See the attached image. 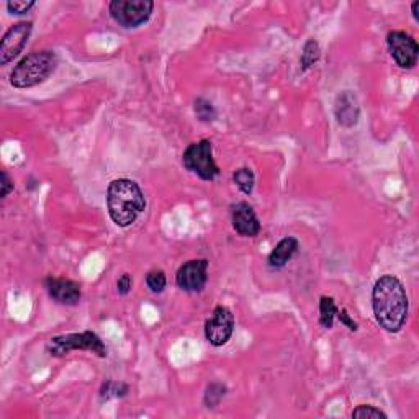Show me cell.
<instances>
[{"mask_svg": "<svg viewBox=\"0 0 419 419\" xmlns=\"http://www.w3.org/2000/svg\"><path fill=\"white\" fill-rule=\"evenodd\" d=\"M225 395H226L225 385H221V383H211V385H208V388H206L204 401L208 408H215L220 405V401L223 400Z\"/></svg>", "mask_w": 419, "mask_h": 419, "instance_id": "cell-18", "label": "cell"}, {"mask_svg": "<svg viewBox=\"0 0 419 419\" xmlns=\"http://www.w3.org/2000/svg\"><path fill=\"white\" fill-rule=\"evenodd\" d=\"M372 308L377 323L387 333H398L405 326L408 318L406 290L393 275H383L373 285Z\"/></svg>", "mask_w": 419, "mask_h": 419, "instance_id": "cell-1", "label": "cell"}, {"mask_svg": "<svg viewBox=\"0 0 419 419\" xmlns=\"http://www.w3.org/2000/svg\"><path fill=\"white\" fill-rule=\"evenodd\" d=\"M318 59H319V44L314 41V39H308V41L305 43V46H303L302 59H300L303 71H307V69L313 67L314 64L318 62Z\"/></svg>", "mask_w": 419, "mask_h": 419, "instance_id": "cell-17", "label": "cell"}, {"mask_svg": "<svg viewBox=\"0 0 419 419\" xmlns=\"http://www.w3.org/2000/svg\"><path fill=\"white\" fill-rule=\"evenodd\" d=\"M195 113L201 121H211V120H215V117H216L213 105H211L210 102L204 100V98H197L195 100Z\"/></svg>", "mask_w": 419, "mask_h": 419, "instance_id": "cell-21", "label": "cell"}, {"mask_svg": "<svg viewBox=\"0 0 419 419\" xmlns=\"http://www.w3.org/2000/svg\"><path fill=\"white\" fill-rule=\"evenodd\" d=\"M206 279H208V260L194 259L185 262L177 270L175 282L184 292L195 293L204 290Z\"/></svg>", "mask_w": 419, "mask_h": 419, "instance_id": "cell-10", "label": "cell"}, {"mask_svg": "<svg viewBox=\"0 0 419 419\" xmlns=\"http://www.w3.org/2000/svg\"><path fill=\"white\" fill-rule=\"evenodd\" d=\"M32 29L33 25L29 22H20L5 32L2 44H0V64L2 66L13 61L23 51L25 44H27L29 34H32Z\"/></svg>", "mask_w": 419, "mask_h": 419, "instance_id": "cell-9", "label": "cell"}, {"mask_svg": "<svg viewBox=\"0 0 419 419\" xmlns=\"http://www.w3.org/2000/svg\"><path fill=\"white\" fill-rule=\"evenodd\" d=\"M336 317L339 318V321H341V324H344V326H346L349 331H357V323L354 321V319L351 318V314L347 313V310H338V314Z\"/></svg>", "mask_w": 419, "mask_h": 419, "instance_id": "cell-24", "label": "cell"}, {"mask_svg": "<svg viewBox=\"0 0 419 419\" xmlns=\"http://www.w3.org/2000/svg\"><path fill=\"white\" fill-rule=\"evenodd\" d=\"M33 7H34L33 0H13V2L10 0V2H7V10L12 15L28 13Z\"/></svg>", "mask_w": 419, "mask_h": 419, "instance_id": "cell-23", "label": "cell"}, {"mask_svg": "<svg viewBox=\"0 0 419 419\" xmlns=\"http://www.w3.org/2000/svg\"><path fill=\"white\" fill-rule=\"evenodd\" d=\"M71 351H88L97 354L98 357L107 356V347L102 339L92 331L62 334V336L53 338L48 342V352L53 357L67 356Z\"/></svg>", "mask_w": 419, "mask_h": 419, "instance_id": "cell-4", "label": "cell"}, {"mask_svg": "<svg viewBox=\"0 0 419 419\" xmlns=\"http://www.w3.org/2000/svg\"><path fill=\"white\" fill-rule=\"evenodd\" d=\"M12 190H13V180L10 179L7 172L2 171V199H5V197H7Z\"/></svg>", "mask_w": 419, "mask_h": 419, "instance_id": "cell-26", "label": "cell"}, {"mask_svg": "<svg viewBox=\"0 0 419 419\" xmlns=\"http://www.w3.org/2000/svg\"><path fill=\"white\" fill-rule=\"evenodd\" d=\"M166 274L162 270H151L149 274L146 275V285L149 287L152 293H161L162 290L166 288Z\"/></svg>", "mask_w": 419, "mask_h": 419, "instance_id": "cell-19", "label": "cell"}, {"mask_svg": "<svg viewBox=\"0 0 419 419\" xmlns=\"http://www.w3.org/2000/svg\"><path fill=\"white\" fill-rule=\"evenodd\" d=\"M58 66V56L54 51L43 49L25 56L13 71L10 72V84L17 88L34 87L46 81Z\"/></svg>", "mask_w": 419, "mask_h": 419, "instance_id": "cell-3", "label": "cell"}, {"mask_svg": "<svg viewBox=\"0 0 419 419\" xmlns=\"http://www.w3.org/2000/svg\"><path fill=\"white\" fill-rule=\"evenodd\" d=\"M231 218H233V228L238 234L246 236V238H254L259 234L260 223L258 215H255L253 206L246 201H239L233 206Z\"/></svg>", "mask_w": 419, "mask_h": 419, "instance_id": "cell-12", "label": "cell"}, {"mask_svg": "<svg viewBox=\"0 0 419 419\" xmlns=\"http://www.w3.org/2000/svg\"><path fill=\"white\" fill-rule=\"evenodd\" d=\"M154 2L151 0H113L108 5L112 18L123 28H138L151 18Z\"/></svg>", "mask_w": 419, "mask_h": 419, "instance_id": "cell-6", "label": "cell"}, {"mask_svg": "<svg viewBox=\"0 0 419 419\" xmlns=\"http://www.w3.org/2000/svg\"><path fill=\"white\" fill-rule=\"evenodd\" d=\"M182 162L187 171L199 175L201 180H213L220 174V167L213 157V146L208 140L192 142L182 156Z\"/></svg>", "mask_w": 419, "mask_h": 419, "instance_id": "cell-5", "label": "cell"}, {"mask_svg": "<svg viewBox=\"0 0 419 419\" xmlns=\"http://www.w3.org/2000/svg\"><path fill=\"white\" fill-rule=\"evenodd\" d=\"M233 180L234 184L239 187V190L243 192V194L246 195L253 194L254 185H255V175L249 167H241V169L236 171L233 175Z\"/></svg>", "mask_w": 419, "mask_h": 419, "instance_id": "cell-16", "label": "cell"}, {"mask_svg": "<svg viewBox=\"0 0 419 419\" xmlns=\"http://www.w3.org/2000/svg\"><path fill=\"white\" fill-rule=\"evenodd\" d=\"M234 331V317L226 307H216L205 323V338L211 346L221 347L230 341Z\"/></svg>", "mask_w": 419, "mask_h": 419, "instance_id": "cell-8", "label": "cell"}, {"mask_svg": "<svg viewBox=\"0 0 419 419\" xmlns=\"http://www.w3.org/2000/svg\"><path fill=\"white\" fill-rule=\"evenodd\" d=\"M131 285H133V280H131V275L130 274H123L120 279L117 280V290L120 295H128L131 292Z\"/></svg>", "mask_w": 419, "mask_h": 419, "instance_id": "cell-25", "label": "cell"}, {"mask_svg": "<svg viewBox=\"0 0 419 419\" xmlns=\"http://www.w3.org/2000/svg\"><path fill=\"white\" fill-rule=\"evenodd\" d=\"M128 393V385H123V383H113L107 382L105 385L102 387L100 397L102 400H110L113 397H125Z\"/></svg>", "mask_w": 419, "mask_h": 419, "instance_id": "cell-22", "label": "cell"}, {"mask_svg": "<svg viewBox=\"0 0 419 419\" xmlns=\"http://www.w3.org/2000/svg\"><path fill=\"white\" fill-rule=\"evenodd\" d=\"M352 418H356V419H387L388 416L375 406L361 405L352 411Z\"/></svg>", "mask_w": 419, "mask_h": 419, "instance_id": "cell-20", "label": "cell"}, {"mask_svg": "<svg viewBox=\"0 0 419 419\" xmlns=\"http://www.w3.org/2000/svg\"><path fill=\"white\" fill-rule=\"evenodd\" d=\"M107 206L113 223L128 228L145 211L146 199L135 180L117 179L108 185Z\"/></svg>", "mask_w": 419, "mask_h": 419, "instance_id": "cell-2", "label": "cell"}, {"mask_svg": "<svg viewBox=\"0 0 419 419\" xmlns=\"http://www.w3.org/2000/svg\"><path fill=\"white\" fill-rule=\"evenodd\" d=\"M334 115L341 126L351 128L359 121L361 107H359L357 97L351 91H344L338 95L334 102Z\"/></svg>", "mask_w": 419, "mask_h": 419, "instance_id": "cell-13", "label": "cell"}, {"mask_svg": "<svg viewBox=\"0 0 419 419\" xmlns=\"http://www.w3.org/2000/svg\"><path fill=\"white\" fill-rule=\"evenodd\" d=\"M411 10H413V17H415V20H419V2L413 4Z\"/></svg>", "mask_w": 419, "mask_h": 419, "instance_id": "cell-27", "label": "cell"}, {"mask_svg": "<svg viewBox=\"0 0 419 419\" xmlns=\"http://www.w3.org/2000/svg\"><path fill=\"white\" fill-rule=\"evenodd\" d=\"M338 314V307L331 297H323L319 302V324L324 329H331L334 318Z\"/></svg>", "mask_w": 419, "mask_h": 419, "instance_id": "cell-15", "label": "cell"}, {"mask_svg": "<svg viewBox=\"0 0 419 419\" xmlns=\"http://www.w3.org/2000/svg\"><path fill=\"white\" fill-rule=\"evenodd\" d=\"M44 288L54 302L61 305H77L81 302V285L69 279L48 277L44 280Z\"/></svg>", "mask_w": 419, "mask_h": 419, "instance_id": "cell-11", "label": "cell"}, {"mask_svg": "<svg viewBox=\"0 0 419 419\" xmlns=\"http://www.w3.org/2000/svg\"><path fill=\"white\" fill-rule=\"evenodd\" d=\"M298 249V241L292 238V236H287L280 243L275 246V249L269 255V265L272 269H282L285 264L288 262L290 259L293 258L295 253Z\"/></svg>", "mask_w": 419, "mask_h": 419, "instance_id": "cell-14", "label": "cell"}, {"mask_svg": "<svg viewBox=\"0 0 419 419\" xmlns=\"http://www.w3.org/2000/svg\"><path fill=\"white\" fill-rule=\"evenodd\" d=\"M387 46L392 58L401 69H413L418 62V41L406 32H390L387 34Z\"/></svg>", "mask_w": 419, "mask_h": 419, "instance_id": "cell-7", "label": "cell"}]
</instances>
